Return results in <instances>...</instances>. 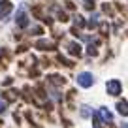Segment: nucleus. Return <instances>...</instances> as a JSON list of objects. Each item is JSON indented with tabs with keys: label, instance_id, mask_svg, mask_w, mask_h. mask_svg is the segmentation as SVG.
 <instances>
[{
	"label": "nucleus",
	"instance_id": "9",
	"mask_svg": "<svg viewBox=\"0 0 128 128\" xmlns=\"http://www.w3.org/2000/svg\"><path fill=\"white\" fill-rule=\"evenodd\" d=\"M4 109H6V104H4V102H0V113L4 111Z\"/></svg>",
	"mask_w": 128,
	"mask_h": 128
},
{
	"label": "nucleus",
	"instance_id": "2",
	"mask_svg": "<svg viewBox=\"0 0 128 128\" xmlns=\"http://www.w3.org/2000/svg\"><path fill=\"white\" fill-rule=\"evenodd\" d=\"M77 83H79L81 87L88 88V87H92V83H94V77H92V74L83 72V74H79V76H77Z\"/></svg>",
	"mask_w": 128,
	"mask_h": 128
},
{
	"label": "nucleus",
	"instance_id": "7",
	"mask_svg": "<svg viewBox=\"0 0 128 128\" xmlns=\"http://www.w3.org/2000/svg\"><path fill=\"white\" fill-rule=\"evenodd\" d=\"M68 49H70V53H72V55H77V56L81 55V47H79V44H70V45H68Z\"/></svg>",
	"mask_w": 128,
	"mask_h": 128
},
{
	"label": "nucleus",
	"instance_id": "3",
	"mask_svg": "<svg viewBox=\"0 0 128 128\" xmlns=\"http://www.w3.org/2000/svg\"><path fill=\"white\" fill-rule=\"evenodd\" d=\"M17 24H19V26H26L28 24V17H26V12H24L23 6H21L19 12H17Z\"/></svg>",
	"mask_w": 128,
	"mask_h": 128
},
{
	"label": "nucleus",
	"instance_id": "10",
	"mask_svg": "<svg viewBox=\"0 0 128 128\" xmlns=\"http://www.w3.org/2000/svg\"><path fill=\"white\" fill-rule=\"evenodd\" d=\"M122 128H128V124H124V126H122Z\"/></svg>",
	"mask_w": 128,
	"mask_h": 128
},
{
	"label": "nucleus",
	"instance_id": "1",
	"mask_svg": "<svg viewBox=\"0 0 128 128\" xmlns=\"http://www.w3.org/2000/svg\"><path fill=\"white\" fill-rule=\"evenodd\" d=\"M106 90H108V94H111V96H119L120 90H122V85H120L119 79H109L108 83H106Z\"/></svg>",
	"mask_w": 128,
	"mask_h": 128
},
{
	"label": "nucleus",
	"instance_id": "4",
	"mask_svg": "<svg viewBox=\"0 0 128 128\" xmlns=\"http://www.w3.org/2000/svg\"><path fill=\"white\" fill-rule=\"evenodd\" d=\"M98 117H100L104 122H111L113 120V115H111V111H109L108 108H100L98 109Z\"/></svg>",
	"mask_w": 128,
	"mask_h": 128
},
{
	"label": "nucleus",
	"instance_id": "11",
	"mask_svg": "<svg viewBox=\"0 0 128 128\" xmlns=\"http://www.w3.org/2000/svg\"><path fill=\"white\" fill-rule=\"evenodd\" d=\"M87 2H92V0H87Z\"/></svg>",
	"mask_w": 128,
	"mask_h": 128
},
{
	"label": "nucleus",
	"instance_id": "5",
	"mask_svg": "<svg viewBox=\"0 0 128 128\" xmlns=\"http://www.w3.org/2000/svg\"><path fill=\"white\" fill-rule=\"evenodd\" d=\"M12 12V4H8V0H0V19L6 17Z\"/></svg>",
	"mask_w": 128,
	"mask_h": 128
},
{
	"label": "nucleus",
	"instance_id": "8",
	"mask_svg": "<svg viewBox=\"0 0 128 128\" xmlns=\"http://www.w3.org/2000/svg\"><path fill=\"white\" fill-rule=\"evenodd\" d=\"M81 109H83V111H81V115H83V117H88V115H90V111H88V109H90V108H87V106H83V108H81Z\"/></svg>",
	"mask_w": 128,
	"mask_h": 128
},
{
	"label": "nucleus",
	"instance_id": "6",
	"mask_svg": "<svg viewBox=\"0 0 128 128\" xmlns=\"http://www.w3.org/2000/svg\"><path fill=\"white\" fill-rule=\"evenodd\" d=\"M117 111H119L120 115L128 117V102H117Z\"/></svg>",
	"mask_w": 128,
	"mask_h": 128
}]
</instances>
